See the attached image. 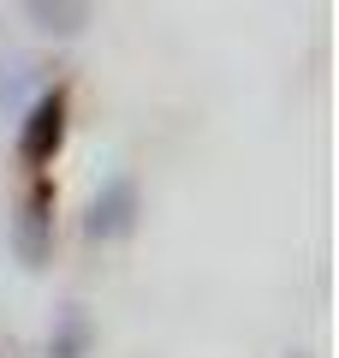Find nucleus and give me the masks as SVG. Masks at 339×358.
Instances as JSON below:
<instances>
[{"instance_id": "obj_1", "label": "nucleus", "mask_w": 339, "mask_h": 358, "mask_svg": "<svg viewBox=\"0 0 339 358\" xmlns=\"http://www.w3.org/2000/svg\"><path fill=\"white\" fill-rule=\"evenodd\" d=\"M131 221H137V185H131V179H107L101 197L89 203L84 233H89V239H126Z\"/></svg>"}, {"instance_id": "obj_2", "label": "nucleus", "mask_w": 339, "mask_h": 358, "mask_svg": "<svg viewBox=\"0 0 339 358\" xmlns=\"http://www.w3.org/2000/svg\"><path fill=\"white\" fill-rule=\"evenodd\" d=\"M60 131H66V90H48V96L30 108L24 131H18V155H24V162H48L54 143H60Z\"/></svg>"}, {"instance_id": "obj_3", "label": "nucleus", "mask_w": 339, "mask_h": 358, "mask_svg": "<svg viewBox=\"0 0 339 358\" xmlns=\"http://www.w3.org/2000/svg\"><path fill=\"white\" fill-rule=\"evenodd\" d=\"M13 245H18V257H24L30 268H42V257H48V192H36L24 209H18Z\"/></svg>"}, {"instance_id": "obj_4", "label": "nucleus", "mask_w": 339, "mask_h": 358, "mask_svg": "<svg viewBox=\"0 0 339 358\" xmlns=\"http://www.w3.org/2000/svg\"><path fill=\"white\" fill-rule=\"evenodd\" d=\"M24 13L48 36H77L89 24V0H24Z\"/></svg>"}, {"instance_id": "obj_5", "label": "nucleus", "mask_w": 339, "mask_h": 358, "mask_svg": "<svg viewBox=\"0 0 339 358\" xmlns=\"http://www.w3.org/2000/svg\"><path fill=\"white\" fill-rule=\"evenodd\" d=\"M77 346H84V317H66L60 341H54V358H77Z\"/></svg>"}]
</instances>
